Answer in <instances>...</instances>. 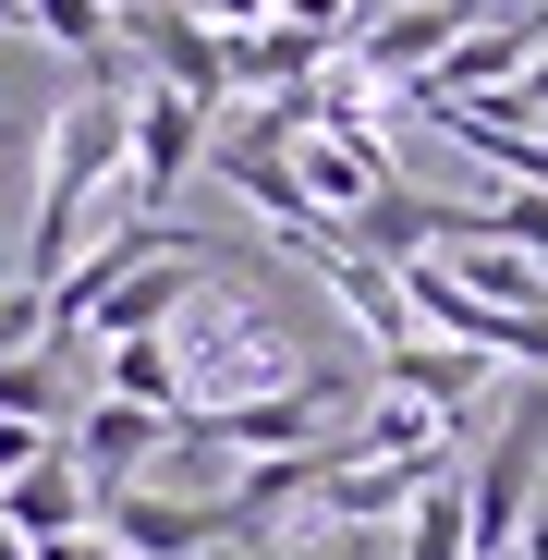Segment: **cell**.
<instances>
[{"instance_id": "cell-1", "label": "cell", "mask_w": 548, "mask_h": 560, "mask_svg": "<svg viewBox=\"0 0 548 560\" xmlns=\"http://www.w3.org/2000/svg\"><path fill=\"white\" fill-rule=\"evenodd\" d=\"M123 147H135V98L123 85H85V98L49 122V159H37V208H25V293H49V280L85 256V220H98V196H110V171H123Z\"/></svg>"}, {"instance_id": "cell-2", "label": "cell", "mask_w": 548, "mask_h": 560, "mask_svg": "<svg viewBox=\"0 0 548 560\" xmlns=\"http://www.w3.org/2000/svg\"><path fill=\"white\" fill-rule=\"evenodd\" d=\"M208 135H220L208 98H183V85H135V147H123V196H135V220H171V196L208 171Z\"/></svg>"}, {"instance_id": "cell-3", "label": "cell", "mask_w": 548, "mask_h": 560, "mask_svg": "<svg viewBox=\"0 0 548 560\" xmlns=\"http://www.w3.org/2000/svg\"><path fill=\"white\" fill-rule=\"evenodd\" d=\"M98 536H110L123 560H208V548H232V500L123 488V500H98Z\"/></svg>"}, {"instance_id": "cell-4", "label": "cell", "mask_w": 548, "mask_h": 560, "mask_svg": "<svg viewBox=\"0 0 548 560\" xmlns=\"http://www.w3.org/2000/svg\"><path fill=\"white\" fill-rule=\"evenodd\" d=\"M159 439H171V415H135V402H73V427H61V451H73V476L98 488V500H123V488H147V463H159Z\"/></svg>"}, {"instance_id": "cell-5", "label": "cell", "mask_w": 548, "mask_h": 560, "mask_svg": "<svg viewBox=\"0 0 548 560\" xmlns=\"http://www.w3.org/2000/svg\"><path fill=\"white\" fill-rule=\"evenodd\" d=\"M208 293V256L196 244H171V256H147V268H123L110 293H98V317H85V341H159L183 305Z\"/></svg>"}, {"instance_id": "cell-6", "label": "cell", "mask_w": 548, "mask_h": 560, "mask_svg": "<svg viewBox=\"0 0 548 560\" xmlns=\"http://www.w3.org/2000/svg\"><path fill=\"white\" fill-rule=\"evenodd\" d=\"M0 524H13L25 548H49V536H85V524H98V488L73 476V451H49L37 476H13V488H0Z\"/></svg>"}, {"instance_id": "cell-7", "label": "cell", "mask_w": 548, "mask_h": 560, "mask_svg": "<svg viewBox=\"0 0 548 560\" xmlns=\"http://www.w3.org/2000/svg\"><path fill=\"white\" fill-rule=\"evenodd\" d=\"M378 390H403V402H427V415H464V402L488 390V353H464V341H403V353H378Z\"/></svg>"}, {"instance_id": "cell-8", "label": "cell", "mask_w": 548, "mask_h": 560, "mask_svg": "<svg viewBox=\"0 0 548 560\" xmlns=\"http://www.w3.org/2000/svg\"><path fill=\"white\" fill-rule=\"evenodd\" d=\"M98 390L135 402V415H183V353H171V329H159V341H98Z\"/></svg>"}, {"instance_id": "cell-9", "label": "cell", "mask_w": 548, "mask_h": 560, "mask_svg": "<svg viewBox=\"0 0 548 560\" xmlns=\"http://www.w3.org/2000/svg\"><path fill=\"white\" fill-rule=\"evenodd\" d=\"M0 415H25V427H73V353H61V341L0 353Z\"/></svg>"}, {"instance_id": "cell-10", "label": "cell", "mask_w": 548, "mask_h": 560, "mask_svg": "<svg viewBox=\"0 0 548 560\" xmlns=\"http://www.w3.org/2000/svg\"><path fill=\"white\" fill-rule=\"evenodd\" d=\"M403 560H476V524H464V488H415V512H403Z\"/></svg>"}, {"instance_id": "cell-11", "label": "cell", "mask_w": 548, "mask_h": 560, "mask_svg": "<svg viewBox=\"0 0 548 560\" xmlns=\"http://www.w3.org/2000/svg\"><path fill=\"white\" fill-rule=\"evenodd\" d=\"M268 25H305V37H329V49H353V25H365V0H281Z\"/></svg>"}, {"instance_id": "cell-12", "label": "cell", "mask_w": 548, "mask_h": 560, "mask_svg": "<svg viewBox=\"0 0 548 560\" xmlns=\"http://www.w3.org/2000/svg\"><path fill=\"white\" fill-rule=\"evenodd\" d=\"M49 451H61V427H25V415H0V488H13V476H37Z\"/></svg>"}, {"instance_id": "cell-13", "label": "cell", "mask_w": 548, "mask_h": 560, "mask_svg": "<svg viewBox=\"0 0 548 560\" xmlns=\"http://www.w3.org/2000/svg\"><path fill=\"white\" fill-rule=\"evenodd\" d=\"M37 560H123V548H110V536H98V524H85V536H49V548H37Z\"/></svg>"}, {"instance_id": "cell-14", "label": "cell", "mask_w": 548, "mask_h": 560, "mask_svg": "<svg viewBox=\"0 0 548 560\" xmlns=\"http://www.w3.org/2000/svg\"><path fill=\"white\" fill-rule=\"evenodd\" d=\"M0 560H37V548H25V536H13V524H0Z\"/></svg>"}, {"instance_id": "cell-15", "label": "cell", "mask_w": 548, "mask_h": 560, "mask_svg": "<svg viewBox=\"0 0 548 560\" xmlns=\"http://www.w3.org/2000/svg\"><path fill=\"white\" fill-rule=\"evenodd\" d=\"M256 560H281V548H256Z\"/></svg>"}]
</instances>
